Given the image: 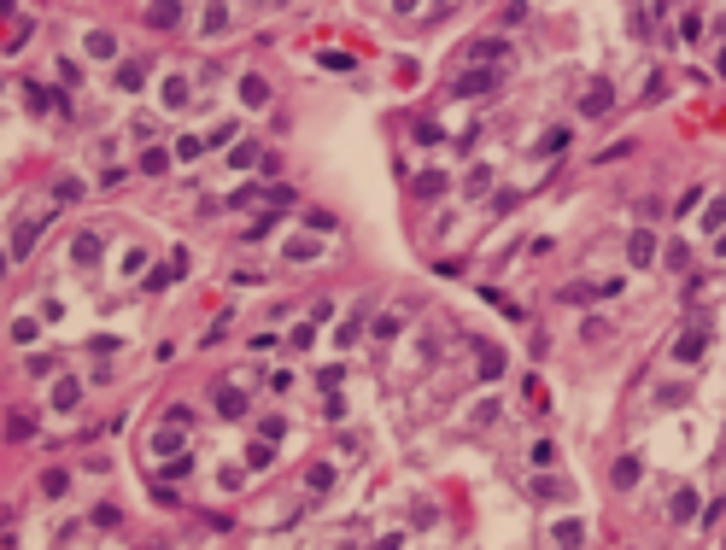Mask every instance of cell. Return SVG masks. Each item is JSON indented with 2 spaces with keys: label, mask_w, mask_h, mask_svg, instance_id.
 <instances>
[{
  "label": "cell",
  "mask_w": 726,
  "mask_h": 550,
  "mask_svg": "<svg viewBox=\"0 0 726 550\" xmlns=\"http://www.w3.org/2000/svg\"><path fill=\"white\" fill-rule=\"evenodd\" d=\"M217 410L228 415V422H240V415H246V392L240 387H217Z\"/></svg>",
  "instance_id": "6da1fadb"
},
{
  "label": "cell",
  "mask_w": 726,
  "mask_h": 550,
  "mask_svg": "<svg viewBox=\"0 0 726 550\" xmlns=\"http://www.w3.org/2000/svg\"><path fill=\"white\" fill-rule=\"evenodd\" d=\"M645 6H662V0H645Z\"/></svg>",
  "instance_id": "2e32d148"
},
{
  "label": "cell",
  "mask_w": 726,
  "mask_h": 550,
  "mask_svg": "<svg viewBox=\"0 0 726 550\" xmlns=\"http://www.w3.org/2000/svg\"><path fill=\"white\" fill-rule=\"evenodd\" d=\"M492 82H498V76H492V71H481V76H463V82H457V94H486V88H492Z\"/></svg>",
  "instance_id": "9c48e42d"
},
{
  "label": "cell",
  "mask_w": 726,
  "mask_h": 550,
  "mask_svg": "<svg viewBox=\"0 0 726 550\" xmlns=\"http://www.w3.org/2000/svg\"><path fill=\"white\" fill-rule=\"evenodd\" d=\"M691 509H697V497H691V492H673V509H668L673 521H691Z\"/></svg>",
  "instance_id": "8fae6325"
},
{
  "label": "cell",
  "mask_w": 726,
  "mask_h": 550,
  "mask_svg": "<svg viewBox=\"0 0 726 550\" xmlns=\"http://www.w3.org/2000/svg\"><path fill=\"white\" fill-rule=\"evenodd\" d=\"M182 18V0H153V6H146V24H158V29H170Z\"/></svg>",
  "instance_id": "7a4b0ae2"
},
{
  "label": "cell",
  "mask_w": 726,
  "mask_h": 550,
  "mask_svg": "<svg viewBox=\"0 0 726 550\" xmlns=\"http://www.w3.org/2000/svg\"><path fill=\"white\" fill-rule=\"evenodd\" d=\"M609 99H615V94H609V82H591V94H586V111L598 118V111H609Z\"/></svg>",
  "instance_id": "277c9868"
},
{
  "label": "cell",
  "mask_w": 726,
  "mask_h": 550,
  "mask_svg": "<svg viewBox=\"0 0 726 550\" xmlns=\"http://www.w3.org/2000/svg\"><path fill=\"white\" fill-rule=\"evenodd\" d=\"M633 480H638V457H621L615 462V486H633Z\"/></svg>",
  "instance_id": "4fadbf2b"
},
{
  "label": "cell",
  "mask_w": 726,
  "mask_h": 550,
  "mask_svg": "<svg viewBox=\"0 0 726 550\" xmlns=\"http://www.w3.org/2000/svg\"><path fill=\"white\" fill-rule=\"evenodd\" d=\"M703 345H708V328H691V334L680 340V357L691 363V357H697V352H703Z\"/></svg>",
  "instance_id": "ba28073f"
},
{
  "label": "cell",
  "mask_w": 726,
  "mask_h": 550,
  "mask_svg": "<svg viewBox=\"0 0 726 550\" xmlns=\"http://www.w3.org/2000/svg\"><path fill=\"white\" fill-rule=\"evenodd\" d=\"M626 252H633V263H650V258H656V240L645 235V228H638V235H633V246H626Z\"/></svg>",
  "instance_id": "52a82bcc"
},
{
  "label": "cell",
  "mask_w": 726,
  "mask_h": 550,
  "mask_svg": "<svg viewBox=\"0 0 726 550\" xmlns=\"http://www.w3.org/2000/svg\"><path fill=\"white\" fill-rule=\"evenodd\" d=\"M416 193H445V176L439 170H422L416 176Z\"/></svg>",
  "instance_id": "5bb4252c"
},
{
  "label": "cell",
  "mask_w": 726,
  "mask_h": 550,
  "mask_svg": "<svg viewBox=\"0 0 726 550\" xmlns=\"http://www.w3.org/2000/svg\"><path fill=\"white\" fill-rule=\"evenodd\" d=\"M111 53H118V41H111L106 29H94L88 36V59H111Z\"/></svg>",
  "instance_id": "5b68a950"
},
{
  "label": "cell",
  "mask_w": 726,
  "mask_h": 550,
  "mask_svg": "<svg viewBox=\"0 0 726 550\" xmlns=\"http://www.w3.org/2000/svg\"><path fill=\"white\" fill-rule=\"evenodd\" d=\"M580 539H586L580 521H556V544H563V550H580Z\"/></svg>",
  "instance_id": "8992f818"
},
{
  "label": "cell",
  "mask_w": 726,
  "mask_h": 550,
  "mask_svg": "<svg viewBox=\"0 0 726 550\" xmlns=\"http://www.w3.org/2000/svg\"><path fill=\"white\" fill-rule=\"evenodd\" d=\"M240 99H246V106H263V99H270V82H263V76H246V82H240Z\"/></svg>",
  "instance_id": "3957f363"
},
{
  "label": "cell",
  "mask_w": 726,
  "mask_h": 550,
  "mask_svg": "<svg viewBox=\"0 0 726 550\" xmlns=\"http://www.w3.org/2000/svg\"><path fill=\"white\" fill-rule=\"evenodd\" d=\"M223 24H228V6H223V0H211V6H205V29H211V36H217Z\"/></svg>",
  "instance_id": "7c38bea8"
},
{
  "label": "cell",
  "mask_w": 726,
  "mask_h": 550,
  "mask_svg": "<svg viewBox=\"0 0 726 550\" xmlns=\"http://www.w3.org/2000/svg\"><path fill=\"white\" fill-rule=\"evenodd\" d=\"M76 258H82V263L100 258V235H82V240H76Z\"/></svg>",
  "instance_id": "9a60e30c"
},
{
  "label": "cell",
  "mask_w": 726,
  "mask_h": 550,
  "mask_svg": "<svg viewBox=\"0 0 726 550\" xmlns=\"http://www.w3.org/2000/svg\"><path fill=\"white\" fill-rule=\"evenodd\" d=\"M76 392H82L76 380H59V387H53V410H71V404H76Z\"/></svg>",
  "instance_id": "30bf717a"
}]
</instances>
